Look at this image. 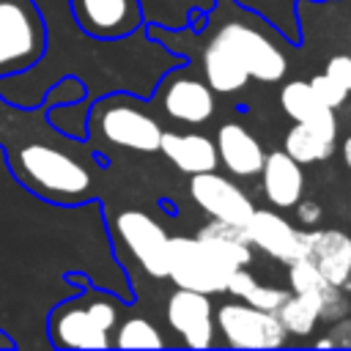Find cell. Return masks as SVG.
<instances>
[{"label":"cell","instance_id":"5bb4252c","mask_svg":"<svg viewBox=\"0 0 351 351\" xmlns=\"http://www.w3.org/2000/svg\"><path fill=\"white\" fill-rule=\"evenodd\" d=\"M288 285L293 293H313L321 304V321H337L348 313V299L343 293V285L329 282L318 266L307 258H296L288 263Z\"/></svg>","mask_w":351,"mask_h":351},{"label":"cell","instance_id":"603a6c76","mask_svg":"<svg viewBox=\"0 0 351 351\" xmlns=\"http://www.w3.org/2000/svg\"><path fill=\"white\" fill-rule=\"evenodd\" d=\"M335 151V140L324 137L307 123H293L285 134V154L293 156L299 165H313L321 159H329Z\"/></svg>","mask_w":351,"mask_h":351},{"label":"cell","instance_id":"7a4b0ae2","mask_svg":"<svg viewBox=\"0 0 351 351\" xmlns=\"http://www.w3.org/2000/svg\"><path fill=\"white\" fill-rule=\"evenodd\" d=\"M66 282H80V293L58 302L47 315V340L55 348H112V332L123 302L90 285L82 271H66Z\"/></svg>","mask_w":351,"mask_h":351},{"label":"cell","instance_id":"ba28073f","mask_svg":"<svg viewBox=\"0 0 351 351\" xmlns=\"http://www.w3.org/2000/svg\"><path fill=\"white\" fill-rule=\"evenodd\" d=\"M214 38L233 52V58L247 69L250 77H255L261 82L282 80L288 60L280 52V47L271 38H266L261 30H255L244 22H225Z\"/></svg>","mask_w":351,"mask_h":351},{"label":"cell","instance_id":"3957f363","mask_svg":"<svg viewBox=\"0 0 351 351\" xmlns=\"http://www.w3.org/2000/svg\"><path fill=\"white\" fill-rule=\"evenodd\" d=\"M162 132L165 129L151 112H145L137 101L121 93L93 101L85 118V137L126 151H143V154L159 151Z\"/></svg>","mask_w":351,"mask_h":351},{"label":"cell","instance_id":"4fadbf2b","mask_svg":"<svg viewBox=\"0 0 351 351\" xmlns=\"http://www.w3.org/2000/svg\"><path fill=\"white\" fill-rule=\"evenodd\" d=\"M162 88V107L170 118L184 123H203L214 115V90L206 82L176 74Z\"/></svg>","mask_w":351,"mask_h":351},{"label":"cell","instance_id":"44dd1931","mask_svg":"<svg viewBox=\"0 0 351 351\" xmlns=\"http://www.w3.org/2000/svg\"><path fill=\"white\" fill-rule=\"evenodd\" d=\"M197 239L206 241L208 247H214L225 261H230L236 269L239 266H247L252 263V244H250V236L241 225H233V222H222V219H211L208 225H203L197 230Z\"/></svg>","mask_w":351,"mask_h":351},{"label":"cell","instance_id":"d6a6232c","mask_svg":"<svg viewBox=\"0 0 351 351\" xmlns=\"http://www.w3.org/2000/svg\"><path fill=\"white\" fill-rule=\"evenodd\" d=\"M315 346L318 348H335V343H332V337L326 335V337H321V340H315Z\"/></svg>","mask_w":351,"mask_h":351},{"label":"cell","instance_id":"7402d4cb","mask_svg":"<svg viewBox=\"0 0 351 351\" xmlns=\"http://www.w3.org/2000/svg\"><path fill=\"white\" fill-rule=\"evenodd\" d=\"M274 315L288 335L307 337V335H313L315 324L321 321V304L313 293H288L282 299V304L274 310Z\"/></svg>","mask_w":351,"mask_h":351},{"label":"cell","instance_id":"f1b7e54d","mask_svg":"<svg viewBox=\"0 0 351 351\" xmlns=\"http://www.w3.org/2000/svg\"><path fill=\"white\" fill-rule=\"evenodd\" d=\"M293 208H296V217H299L302 225H315L324 217V208L315 200H310V197H299Z\"/></svg>","mask_w":351,"mask_h":351},{"label":"cell","instance_id":"f546056e","mask_svg":"<svg viewBox=\"0 0 351 351\" xmlns=\"http://www.w3.org/2000/svg\"><path fill=\"white\" fill-rule=\"evenodd\" d=\"M329 337H332V343L337 348H351V318H346V315L337 318L332 332H329Z\"/></svg>","mask_w":351,"mask_h":351},{"label":"cell","instance_id":"277c9868","mask_svg":"<svg viewBox=\"0 0 351 351\" xmlns=\"http://www.w3.org/2000/svg\"><path fill=\"white\" fill-rule=\"evenodd\" d=\"M47 52V22L36 0H0V80L30 71Z\"/></svg>","mask_w":351,"mask_h":351},{"label":"cell","instance_id":"9c48e42d","mask_svg":"<svg viewBox=\"0 0 351 351\" xmlns=\"http://www.w3.org/2000/svg\"><path fill=\"white\" fill-rule=\"evenodd\" d=\"M77 27L99 41H118L143 25L140 0H69Z\"/></svg>","mask_w":351,"mask_h":351},{"label":"cell","instance_id":"8992f818","mask_svg":"<svg viewBox=\"0 0 351 351\" xmlns=\"http://www.w3.org/2000/svg\"><path fill=\"white\" fill-rule=\"evenodd\" d=\"M112 233L115 244H121L148 277H167L170 233L151 214L140 208H123L112 219Z\"/></svg>","mask_w":351,"mask_h":351},{"label":"cell","instance_id":"2e32d148","mask_svg":"<svg viewBox=\"0 0 351 351\" xmlns=\"http://www.w3.org/2000/svg\"><path fill=\"white\" fill-rule=\"evenodd\" d=\"M217 156L228 167V173L241 178H255L263 167V145L247 132L241 123H225L217 134Z\"/></svg>","mask_w":351,"mask_h":351},{"label":"cell","instance_id":"e0dca14e","mask_svg":"<svg viewBox=\"0 0 351 351\" xmlns=\"http://www.w3.org/2000/svg\"><path fill=\"white\" fill-rule=\"evenodd\" d=\"M258 176L263 178V195L277 208H293L304 192L302 165L293 156H288L285 151H269Z\"/></svg>","mask_w":351,"mask_h":351},{"label":"cell","instance_id":"cb8c5ba5","mask_svg":"<svg viewBox=\"0 0 351 351\" xmlns=\"http://www.w3.org/2000/svg\"><path fill=\"white\" fill-rule=\"evenodd\" d=\"M162 346H165V340H162L159 329L143 315L118 321V326L112 332V348H162Z\"/></svg>","mask_w":351,"mask_h":351},{"label":"cell","instance_id":"d4e9b609","mask_svg":"<svg viewBox=\"0 0 351 351\" xmlns=\"http://www.w3.org/2000/svg\"><path fill=\"white\" fill-rule=\"evenodd\" d=\"M310 88H313V93L321 99V104H326V107H340L343 101H346V96H348V90L346 88H340L329 74H315L313 80H310Z\"/></svg>","mask_w":351,"mask_h":351},{"label":"cell","instance_id":"83f0119b","mask_svg":"<svg viewBox=\"0 0 351 351\" xmlns=\"http://www.w3.org/2000/svg\"><path fill=\"white\" fill-rule=\"evenodd\" d=\"M255 277L247 271V266H239V269H233V274L228 277V285H225V291L228 293H233V296H239V299H244L252 288H255Z\"/></svg>","mask_w":351,"mask_h":351},{"label":"cell","instance_id":"9a60e30c","mask_svg":"<svg viewBox=\"0 0 351 351\" xmlns=\"http://www.w3.org/2000/svg\"><path fill=\"white\" fill-rule=\"evenodd\" d=\"M307 261L318 266V271L335 282V285H348L351 280V236L343 230H310L307 241Z\"/></svg>","mask_w":351,"mask_h":351},{"label":"cell","instance_id":"7c38bea8","mask_svg":"<svg viewBox=\"0 0 351 351\" xmlns=\"http://www.w3.org/2000/svg\"><path fill=\"white\" fill-rule=\"evenodd\" d=\"M247 236H250V244L261 247L266 255L282 261V263H291L296 258H304L307 255V241H310V233L307 230H296L285 217H280L277 211H269V208H255L244 225Z\"/></svg>","mask_w":351,"mask_h":351},{"label":"cell","instance_id":"6da1fadb","mask_svg":"<svg viewBox=\"0 0 351 351\" xmlns=\"http://www.w3.org/2000/svg\"><path fill=\"white\" fill-rule=\"evenodd\" d=\"M85 96L77 77H63L36 107L0 96V151L19 186L52 206H85L99 195L101 162L82 143L49 121L55 104Z\"/></svg>","mask_w":351,"mask_h":351},{"label":"cell","instance_id":"d6986e66","mask_svg":"<svg viewBox=\"0 0 351 351\" xmlns=\"http://www.w3.org/2000/svg\"><path fill=\"white\" fill-rule=\"evenodd\" d=\"M159 151L184 173H206L217 170V145L206 134H176V132H162Z\"/></svg>","mask_w":351,"mask_h":351},{"label":"cell","instance_id":"ffe728a7","mask_svg":"<svg viewBox=\"0 0 351 351\" xmlns=\"http://www.w3.org/2000/svg\"><path fill=\"white\" fill-rule=\"evenodd\" d=\"M203 74H206V85L217 93H233L244 88L250 80L247 69L217 38H211V44L203 49Z\"/></svg>","mask_w":351,"mask_h":351},{"label":"cell","instance_id":"30bf717a","mask_svg":"<svg viewBox=\"0 0 351 351\" xmlns=\"http://www.w3.org/2000/svg\"><path fill=\"white\" fill-rule=\"evenodd\" d=\"M189 195L211 219L233 222L241 228L247 225L250 214L255 211L252 200L241 192V186H236L230 178L219 176L217 170L195 173L189 178Z\"/></svg>","mask_w":351,"mask_h":351},{"label":"cell","instance_id":"52a82bcc","mask_svg":"<svg viewBox=\"0 0 351 351\" xmlns=\"http://www.w3.org/2000/svg\"><path fill=\"white\" fill-rule=\"evenodd\" d=\"M214 324L230 348H280L288 337L274 313L241 302H225L214 313Z\"/></svg>","mask_w":351,"mask_h":351},{"label":"cell","instance_id":"ac0fdd59","mask_svg":"<svg viewBox=\"0 0 351 351\" xmlns=\"http://www.w3.org/2000/svg\"><path fill=\"white\" fill-rule=\"evenodd\" d=\"M280 104L285 110L288 118H293L296 123H307L315 132H321L329 140H337V118L335 110L321 104V99L313 93L310 82L304 80H293L280 90Z\"/></svg>","mask_w":351,"mask_h":351},{"label":"cell","instance_id":"484cf974","mask_svg":"<svg viewBox=\"0 0 351 351\" xmlns=\"http://www.w3.org/2000/svg\"><path fill=\"white\" fill-rule=\"evenodd\" d=\"M288 296V291L285 288H277V285H261V282H255V288L244 296V302L247 304H252V307H261V310H269V313H274L280 304H282V299Z\"/></svg>","mask_w":351,"mask_h":351},{"label":"cell","instance_id":"1f68e13d","mask_svg":"<svg viewBox=\"0 0 351 351\" xmlns=\"http://www.w3.org/2000/svg\"><path fill=\"white\" fill-rule=\"evenodd\" d=\"M340 154H343V159H346V165L351 167V134H348V137L343 140V151H340Z\"/></svg>","mask_w":351,"mask_h":351},{"label":"cell","instance_id":"8fae6325","mask_svg":"<svg viewBox=\"0 0 351 351\" xmlns=\"http://www.w3.org/2000/svg\"><path fill=\"white\" fill-rule=\"evenodd\" d=\"M167 324L189 348H208L214 346V304L208 293L176 288L167 299Z\"/></svg>","mask_w":351,"mask_h":351},{"label":"cell","instance_id":"4dcf8cb0","mask_svg":"<svg viewBox=\"0 0 351 351\" xmlns=\"http://www.w3.org/2000/svg\"><path fill=\"white\" fill-rule=\"evenodd\" d=\"M11 348H19V343L0 326V351H11Z\"/></svg>","mask_w":351,"mask_h":351},{"label":"cell","instance_id":"4316f807","mask_svg":"<svg viewBox=\"0 0 351 351\" xmlns=\"http://www.w3.org/2000/svg\"><path fill=\"white\" fill-rule=\"evenodd\" d=\"M340 88H346L351 93V55H332L326 60V71Z\"/></svg>","mask_w":351,"mask_h":351},{"label":"cell","instance_id":"5b68a950","mask_svg":"<svg viewBox=\"0 0 351 351\" xmlns=\"http://www.w3.org/2000/svg\"><path fill=\"white\" fill-rule=\"evenodd\" d=\"M233 269L236 266L230 261H225L214 247H208L197 236H170L167 277L176 282V288L217 293L225 291Z\"/></svg>","mask_w":351,"mask_h":351}]
</instances>
